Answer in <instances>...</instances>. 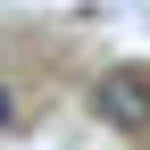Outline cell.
I'll use <instances>...</instances> for the list:
<instances>
[{
  "mask_svg": "<svg viewBox=\"0 0 150 150\" xmlns=\"http://www.w3.org/2000/svg\"><path fill=\"white\" fill-rule=\"evenodd\" d=\"M92 108H100L117 134H142L150 125V75L142 67H108L100 83H92Z\"/></svg>",
  "mask_w": 150,
  "mask_h": 150,
  "instance_id": "cell-1",
  "label": "cell"
},
{
  "mask_svg": "<svg viewBox=\"0 0 150 150\" xmlns=\"http://www.w3.org/2000/svg\"><path fill=\"white\" fill-rule=\"evenodd\" d=\"M0 125H17V100H8V83H0Z\"/></svg>",
  "mask_w": 150,
  "mask_h": 150,
  "instance_id": "cell-2",
  "label": "cell"
}]
</instances>
